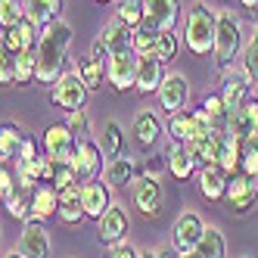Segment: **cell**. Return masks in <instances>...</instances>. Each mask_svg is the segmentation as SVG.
I'll return each mask as SVG.
<instances>
[{
	"label": "cell",
	"mask_w": 258,
	"mask_h": 258,
	"mask_svg": "<svg viewBox=\"0 0 258 258\" xmlns=\"http://www.w3.org/2000/svg\"><path fill=\"white\" fill-rule=\"evenodd\" d=\"M227 202H230V209H233L236 215H249V212L255 209L258 196L249 190V174H243V171L230 174V183H227Z\"/></svg>",
	"instance_id": "44dd1931"
},
{
	"label": "cell",
	"mask_w": 258,
	"mask_h": 258,
	"mask_svg": "<svg viewBox=\"0 0 258 258\" xmlns=\"http://www.w3.org/2000/svg\"><path fill=\"white\" fill-rule=\"evenodd\" d=\"M0 84L4 87H16V56L7 50H0Z\"/></svg>",
	"instance_id": "7bdbcfd3"
},
{
	"label": "cell",
	"mask_w": 258,
	"mask_h": 258,
	"mask_svg": "<svg viewBox=\"0 0 258 258\" xmlns=\"http://www.w3.org/2000/svg\"><path fill=\"white\" fill-rule=\"evenodd\" d=\"M100 146H103L106 159H118V156H124V131H121L118 121H106V131H103Z\"/></svg>",
	"instance_id": "d6a6232c"
},
{
	"label": "cell",
	"mask_w": 258,
	"mask_h": 258,
	"mask_svg": "<svg viewBox=\"0 0 258 258\" xmlns=\"http://www.w3.org/2000/svg\"><path fill=\"white\" fill-rule=\"evenodd\" d=\"M78 137L72 134V127L66 124V121H59V124H50L47 131H44V137H41V146H44V156H50L53 162H72L78 156Z\"/></svg>",
	"instance_id": "5b68a950"
},
{
	"label": "cell",
	"mask_w": 258,
	"mask_h": 258,
	"mask_svg": "<svg viewBox=\"0 0 258 258\" xmlns=\"http://www.w3.org/2000/svg\"><path fill=\"white\" fill-rule=\"evenodd\" d=\"M90 59H97V62H103V66H109V59H112V53H109V47H106L100 38L90 44Z\"/></svg>",
	"instance_id": "c3c4849f"
},
{
	"label": "cell",
	"mask_w": 258,
	"mask_h": 258,
	"mask_svg": "<svg viewBox=\"0 0 258 258\" xmlns=\"http://www.w3.org/2000/svg\"><path fill=\"white\" fill-rule=\"evenodd\" d=\"M227 183L230 174L221 168V165H209V168H199V193L209 202H221L227 199Z\"/></svg>",
	"instance_id": "ffe728a7"
},
{
	"label": "cell",
	"mask_w": 258,
	"mask_h": 258,
	"mask_svg": "<svg viewBox=\"0 0 258 258\" xmlns=\"http://www.w3.org/2000/svg\"><path fill=\"white\" fill-rule=\"evenodd\" d=\"M215 38H218V10H212L206 0H196L183 19V44L193 56H209V53H215Z\"/></svg>",
	"instance_id": "7a4b0ae2"
},
{
	"label": "cell",
	"mask_w": 258,
	"mask_h": 258,
	"mask_svg": "<svg viewBox=\"0 0 258 258\" xmlns=\"http://www.w3.org/2000/svg\"><path fill=\"white\" fill-rule=\"evenodd\" d=\"M243 72L252 81V87L258 90V22H255L249 41H246V50H243Z\"/></svg>",
	"instance_id": "d590c367"
},
{
	"label": "cell",
	"mask_w": 258,
	"mask_h": 258,
	"mask_svg": "<svg viewBox=\"0 0 258 258\" xmlns=\"http://www.w3.org/2000/svg\"><path fill=\"white\" fill-rule=\"evenodd\" d=\"M72 183H78V174H75V165L72 162H56V174H53V187L56 190H66Z\"/></svg>",
	"instance_id": "b9f144b4"
},
{
	"label": "cell",
	"mask_w": 258,
	"mask_h": 258,
	"mask_svg": "<svg viewBox=\"0 0 258 258\" xmlns=\"http://www.w3.org/2000/svg\"><path fill=\"white\" fill-rule=\"evenodd\" d=\"M115 16L131 28L146 22V0H115Z\"/></svg>",
	"instance_id": "e575fe53"
},
{
	"label": "cell",
	"mask_w": 258,
	"mask_h": 258,
	"mask_svg": "<svg viewBox=\"0 0 258 258\" xmlns=\"http://www.w3.org/2000/svg\"><path fill=\"white\" fill-rule=\"evenodd\" d=\"M66 124L72 127V134H75L78 140H90V115L84 112V109H78V112H72Z\"/></svg>",
	"instance_id": "ee69618b"
},
{
	"label": "cell",
	"mask_w": 258,
	"mask_h": 258,
	"mask_svg": "<svg viewBox=\"0 0 258 258\" xmlns=\"http://www.w3.org/2000/svg\"><path fill=\"white\" fill-rule=\"evenodd\" d=\"M75 72L81 75V81L87 84V90H100L103 81H106V66L97 62V59H90V56L78 59V69H75Z\"/></svg>",
	"instance_id": "836d02e7"
},
{
	"label": "cell",
	"mask_w": 258,
	"mask_h": 258,
	"mask_svg": "<svg viewBox=\"0 0 258 258\" xmlns=\"http://www.w3.org/2000/svg\"><path fill=\"white\" fill-rule=\"evenodd\" d=\"M140 177V165L131 159V156H118V159H109L106 165V183L112 190H121V187H134V180Z\"/></svg>",
	"instance_id": "7402d4cb"
},
{
	"label": "cell",
	"mask_w": 258,
	"mask_h": 258,
	"mask_svg": "<svg viewBox=\"0 0 258 258\" xmlns=\"http://www.w3.org/2000/svg\"><path fill=\"white\" fill-rule=\"evenodd\" d=\"M206 221L199 218V212H180L177 221L171 224V246L183 255V252H196L202 233H206Z\"/></svg>",
	"instance_id": "8992f818"
},
{
	"label": "cell",
	"mask_w": 258,
	"mask_h": 258,
	"mask_svg": "<svg viewBox=\"0 0 258 258\" xmlns=\"http://www.w3.org/2000/svg\"><path fill=\"white\" fill-rule=\"evenodd\" d=\"M134 206L146 215V218H156L165 206V190H162V180L150 177V174H140L134 180Z\"/></svg>",
	"instance_id": "7c38bea8"
},
{
	"label": "cell",
	"mask_w": 258,
	"mask_h": 258,
	"mask_svg": "<svg viewBox=\"0 0 258 258\" xmlns=\"http://www.w3.org/2000/svg\"><path fill=\"white\" fill-rule=\"evenodd\" d=\"M168 78V72H165V62L156 59V53H150V56H140V69H137V84L134 90H140V94H159L162 81Z\"/></svg>",
	"instance_id": "e0dca14e"
},
{
	"label": "cell",
	"mask_w": 258,
	"mask_h": 258,
	"mask_svg": "<svg viewBox=\"0 0 258 258\" xmlns=\"http://www.w3.org/2000/svg\"><path fill=\"white\" fill-rule=\"evenodd\" d=\"M156 97H159V109H162V112H168V115L183 112V109L190 106V81L183 78L180 72H171V75L162 81Z\"/></svg>",
	"instance_id": "ba28073f"
},
{
	"label": "cell",
	"mask_w": 258,
	"mask_h": 258,
	"mask_svg": "<svg viewBox=\"0 0 258 258\" xmlns=\"http://www.w3.org/2000/svg\"><path fill=\"white\" fill-rule=\"evenodd\" d=\"M31 199H34V190H31V187H22L13 199H7L10 215H13V218H19L22 224H25V221H31Z\"/></svg>",
	"instance_id": "74e56055"
},
{
	"label": "cell",
	"mask_w": 258,
	"mask_h": 258,
	"mask_svg": "<svg viewBox=\"0 0 258 258\" xmlns=\"http://www.w3.org/2000/svg\"><path fill=\"white\" fill-rule=\"evenodd\" d=\"M97 4H109V0H97Z\"/></svg>",
	"instance_id": "6f0895ef"
},
{
	"label": "cell",
	"mask_w": 258,
	"mask_h": 258,
	"mask_svg": "<svg viewBox=\"0 0 258 258\" xmlns=\"http://www.w3.org/2000/svg\"><path fill=\"white\" fill-rule=\"evenodd\" d=\"M75 165V174H78V183H87V180H97L103 165H106V153L97 140H81L78 143V156L72 159Z\"/></svg>",
	"instance_id": "30bf717a"
},
{
	"label": "cell",
	"mask_w": 258,
	"mask_h": 258,
	"mask_svg": "<svg viewBox=\"0 0 258 258\" xmlns=\"http://www.w3.org/2000/svg\"><path fill=\"white\" fill-rule=\"evenodd\" d=\"M249 190H252V193L258 196V177H249Z\"/></svg>",
	"instance_id": "816d5d0a"
},
{
	"label": "cell",
	"mask_w": 258,
	"mask_h": 258,
	"mask_svg": "<svg viewBox=\"0 0 258 258\" xmlns=\"http://www.w3.org/2000/svg\"><path fill=\"white\" fill-rule=\"evenodd\" d=\"M127 230H131V218H127V209L118 206V202L97 221V239H100L103 246H118V243H124Z\"/></svg>",
	"instance_id": "9c48e42d"
},
{
	"label": "cell",
	"mask_w": 258,
	"mask_h": 258,
	"mask_svg": "<svg viewBox=\"0 0 258 258\" xmlns=\"http://www.w3.org/2000/svg\"><path fill=\"white\" fill-rule=\"evenodd\" d=\"M183 0H146V19H150L159 31H174L180 19Z\"/></svg>",
	"instance_id": "ac0fdd59"
},
{
	"label": "cell",
	"mask_w": 258,
	"mask_h": 258,
	"mask_svg": "<svg viewBox=\"0 0 258 258\" xmlns=\"http://www.w3.org/2000/svg\"><path fill=\"white\" fill-rule=\"evenodd\" d=\"M159 252V258H180V252L174 249V246H162V249H156Z\"/></svg>",
	"instance_id": "f907efd6"
},
{
	"label": "cell",
	"mask_w": 258,
	"mask_h": 258,
	"mask_svg": "<svg viewBox=\"0 0 258 258\" xmlns=\"http://www.w3.org/2000/svg\"><path fill=\"white\" fill-rule=\"evenodd\" d=\"M137 69H140V56L134 50L115 53L106 66V81L112 90H131L137 84Z\"/></svg>",
	"instance_id": "52a82bcc"
},
{
	"label": "cell",
	"mask_w": 258,
	"mask_h": 258,
	"mask_svg": "<svg viewBox=\"0 0 258 258\" xmlns=\"http://www.w3.org/2000/svg\"><path fill=\"white\" fill-rule=\"evenodd\" d=\"M53 215H59V190L53 183H41V187H34L31 221H47Z\"/></svg>",
	"instance_id": "484cf974"
},
{
	"label": "cell",
	"mask_w": 258,
	"mask_h": 258,
	"mask_svg": "<svg viewBox=\"0 0 258 258\" xmlns=\"http://www.w3.org/2000/svg\"><path fill=\"white\" fill-rule=\"evenodd\" d=\"M196 255L199 258H227V239H224V233L209 224L206 233H202V239H199V246H196Z\"/></svg>",
	"instance_id": "f1b7e54d"
},
{
	"label": "cell",
	"mask_w": 258,
	"mask_h": 258,
	"mask_svg": "<svg viewBox=\"0 0 258 258\" xmlns=\"http://www.w3.org/2000/svg\"><path fill=\"white\" fill-rule=\"evenodd\" d=\"M180 258H199V255H196V252H183Z\"/></svg>",
	"instance_id": "9f6ffc18"
},
{
	"label": "cell",
	"mask_w": 258,
	"mask_h": 258,
	"mask_svg": "<svg viewBox=\"0 0 258 258\" xmlns=\"http://www.w3.org/2000/svg\"><path fill=\"white\" fill-rule=\"evenodd\" d=\"M22 143H25V134L19 131V124L7 121L4 131H0V159H4V162H16V159H19Z\"/></svg>",
	"instance_id": "f546056e"
},
{
	"label": "cell",
	"mask_w": 258,
	"mask_h": 258,
	"mask_svg": "<svg viewBox=\"0 0 258 258\" xmlns=\"http://www.w3.org/2000/svg\"><path fill=\"white\" fill-rule=\"evenodd\" d=\"M22 190V180H19V174H16V168L13 165H0V193H4V202L7 199H13L16 193Z\"/></svg>",
	"instance_id": "f35d334b"
},
{
	"label": "cell",
	"mask_w": 258,
	"mask_h": 258,
	"mask_svg": "<svg viewBox=\"0 0 258 258\" xmlns=\"http://www.w3.org/2000/svg\"><path fill=\"white\" fill-rule=\"evenodd\" d=\"M140 258H159V252L156 249H146V252H140Z\"/></svg>",
	"instance_id": "f5cc1de1"
},
{
	"label": "cell",
	"mask_w": 258,
	"mask_h": 258,
	"mask_svg": "<svg viewBox=\"0 0 258 258\" xmlns=\"http://www.w3.org/2000/svg\"><path fill=\"white\" fill-rule=\"evenodd\" d=\"M159 38H162V31H159L150 19L140 22V25L134 28V53H137V56H150V53H156Z\"/></svg>",
	"instance_id": "1f68e13d"
},
{
	"label": "cell",
	"mask_w": 258,
	"mask_h": 258,
	"mask_svg": "<svg viewBox=\"0 0 258 258\" xmlns=\"http://www.w3.org/2000/svg\"><path fill=\"white\" fill-rule=\"evenodd\" d=\"M165 134L171 137V143H193V137H196L193 109H183V112L168 115V121H165Z\"/></svg>",
	"instance_id": "83f0119b"
},
{
	"label": "cell",
	"mask_w": 258,
	"mask_h": 258,
	"mask_svg": "<svg viewBox=\"0 0 258 258\" xmlns=\"http://www.w3.org/2000/svg\"><path fill=\"white\" fill-rule=\"evenodd\" d=\"M243 174L258 177V137L243 146Z\"/></svg>",
	"instance_id": "f6af8a7d"
},
{
	"label": "cell",
	"mask_w": 258,
	"mask_h": 258,
	"mask_svg": "<svg viewBox=\"0 0 258 258\" xmlns=\"http://www.w3.org/2000/svg\"><path fill=\"white\" fill-rule=\"evenodd\" d=\"M109 258H140V249L134 246V243H118V246H112V252H109Z\"/></svg>",
	"instance_id": "7dc6e473"
},
{
	"label": "cell",
	"mask_w": 258,
	"mask_h": 258,
	"mask_svg": "<svg viewBox=\"0 0 258 258\" xmlns=\"http://www.w3.org/2000/svg\"><path fill=\"white\" fill-rule=\"evenodd\" d=\"M165 159H168V174L177 177V180H190L196 174V168H199L187 143H171V150H168Z\"/></svg>",
	"instance_id": "4316f807"
},
{
	"label": "cell",
	"mask_w": 258,
	"mask_h": 258,
	"mask_svg": "<svg viewBox=\"0 0 258 258\" xmlns=\"http://www.w3.org/2000/svg\"><path fill=\"white\" fill-rule=\"evenodd\" d=\"M69 47H72V25L69 22H50L41 31V44H38V84L53 87L66 75V59H69Z\"/></svg>",
	"instance_id": "6da1fadb"
},
{
	"label": "cell",
	"mask_w": 258,
	"mask_h": 258,
	"mask_svg": "<svg viewBox=\"0 0 258 258\" xmlns=\"http://www.w3.org/2000/svg\"><path fill=\"white\" fill-rule=\"evenodd\" d=\"M41 25H34L31 19H22L19 25L13 28H4V41H0V50L13 53V56H19L22 50H38L41 44Z\"/></svg>",
	"instance_id": "8fae6325"
},
{
	"label": "cell",
	"mask_w": 258,
	"mask_h": 258,
	"mask_svg": "<svg viewBox=\"0 0 258 258\" xmlns=\"http://www.w3.org/2000/svg\"><path fill=\"white\" fill-rule=\"evenodd\" d=\"M239 4H243L246 10H255V7H258V0H239Z\"/></svg>",
	"instance_id": "db71d44e"
},
{
	"label": "cell",
	"mask_w": 258,
	"mask_h": 258,
	"mask_svg": "<svg viewBox=\"0 0 258 258\" xmlns=\"http://www.w3.org/2000/svg\"><path fill=\"white\" fill-rule=\"evenodd\" d=\"M162 121H159V115H156V109H140V112L134 115V137H137V143L143 146V150H153V146L159 143V137H162Z\"/></svg>",
	"instance_id": "603a6c76"
},
{
	"label": "cell",
	"mask_w": 258,
	"mask_h": 258,
	"mask_svg": "<svg viewBox=\"0 0 258 258\" xmlns=\"http://www.w3.org/2000/svg\"><path fill=\"white\" fill-rule=\"evenodd\" d=\"M246 258H249V255H246Z\"/></svg>",
	"instance_id": "680465c9"
},
{
	"label": "cell",
	"mask_w": 258,
	"mask_h": 258,
	"mask_svg": "<svg viewBox=\"0 0 258 258\" xmlns=\"http://www.w3.org/2000/svg\"><path fill=\"white\" fill-rule=\"evenodd\" d=\"M87 94H90V90L81 81L78 72H66V75L50 87V103L56 106V109H62L66 115H72V112H78V109H84Z\"/></svg>",
	"instance_id": "277c9868"
},
{
	"label": "cell",
	"mask_w": 258,
	"mask_h": 258,
	"mask_svg": "<svg viewBox=\"0 0 258 258\" xmlns=\"http://www.w3.org/2000/svg\"><path fill=\"white\" fill-rule=\"evenodd\" d=\"M100 41L109 47V53H124V50H134V28L127 25V22H121L118 16H112L106 25H103V31H100Z\"/></svg>",
	"instance_id": "d6986e66"
},
{
	"label": "cell",
	"mask_w": 258,
	"mask_h": 258,
	"mask_svg": "<svg viewBox=\"0 0 258 258\" xmlns=\"http://www.w3.org/2000/svg\"><path fill=\"white\" fill-rule=\"evenodd\" d=\"M243 25H239L233 10H218V38H215V59L218 69L227 72L233 69V59L243 56Z\"/></svg>",
	"instance_id": "3957f363"
},
{
	"label": "cell",
	"mask_w": 258,
	"mask_h": 258,
	"mask_svg": "<svg viewBox=\"0 0 258 258\" xmlns=\"http://www.w3.org/2000/svg\"><path fill=\"white\" fill-rule=\"evenodd\" d=\"M221 97H224L230 112H239L252 97V81L246 78V72H236V69L221 72Z\"/></svg>",
	"instance_id": "4fadbf2b"
},
{
	"label": "cell",
	"mask_w": 258,
	"mask_h": 258,
	"mask_svg": "<svg viewBox=\"0 0 258 258\" xmlns=\"http://www.w3.org/2000/svg\"><path fill=\"white\" fill-rule=\"evenodd\" d=\"M66 0H22V10H25V19H31L34 25L47 28L50 22H59Z\"/></svg>",
	"instance_id": "d4e9b609"
},
{
	"label": "cell",
	"mask_w": 258,
	"mask_h": 258,
	"mask_svg": "<svg viewBox=\"0 0 258 258\" xmlns=\"http://www.w3.org/2000/svg\"><path fill=\"white\" fill-rule=\"evenodd\" d=\"M227 134H230V137H239V140H243V146L258 137V97H255V94L246 100V106L239 109V112H230V127H227Z\"/></svg>",
	"instance_id": "2e32d148"
},
{
	"label": "cell",
	"mask_w": 258,
	"mask_h": 258,
	"mask_svg": "<svg viewBox=\"0 0 258 258\" xmlns=\"http://www.w3.org/2000/svg\"><path fill=\"white\" fill-rule=\"evenodd\" d=\"M165 171H168V159L162 156H146L140 165V174H150V177H162Z\"/></svg>",
	"instance_id": "bcb514c9"
},
{
	"label": "cell",
	"mask_w": 258,
	"mask_h": 258,
	"mask_svg": "<svg viewBox=\"0 0 258 258\" xmlns=\"http://www.w3.org/2000/svg\"><path fill=\"white\" fill-rule=\"evenodd\" d=\"M16 249L25 258H47L50 255V233L44 227V221H25Z\"/></svg>",
	"instance_id": "5bb4252c"
},
{
	"label": "cell",
	"mask_w": 258,
	"mask_h": 258,
	"mask_svg": "<svg viewBox=\"0 0 258 258\" xmlns=\"http://www.w3.org/2000/svg\"><path fill=\"white\" fill-rule=\"evenodd\" d=\"M174 53H177V34H174V31H162V38H159V44H156V59L171 62Z\"/></svg>",
	"instance_id": "60d3db41"
},
{
	"label": "cell",
	"mask_w": 258,
	"mask_h": 258,
	"mask_svg": "<svg viewBox=\"0 0 258 258\" xmlns=\"http://www.w3.org/2000/svg\"><path fill=\"white\" fill-rule=\"evenodd\" d=\"M28 159H38V143H34V137H25L22 150H19V159H16V162H28ZM16 162H13V165H16Z\"/></svg>",
	"instance_id": "681fc988"
},
{
	"label": "cell",
	"mask_w": 258,
	"mask_h": 258,
	"mask_svg": "<svg viewBox=\"0 0 258 258\" xmlns=\"http://www.w3.org/2000/svg\"><path fill=\"white\" fill-rule=\"evenodd\" d=\"M31 78H38V50H22L16 56V81L28 84Z\"/></svg>",
	"instance_id": "8d00e7d4"
},
{
	"label": "cell",
	"mask_w": 258,
	"mask_h": 258,
	"mask_svg": "<svg viewBox=\"0 0 258 258\" xmlns=\"http://www.w3.org/2000/svg\"><path fill=\"white\" fill-rule=\"evenodd\" d=\"M56 218L62 221V224H69V227L81 224V221L87 218L84 199H81V183H72V187L59 190V215H56Z\"/></svg>",
	"instance_id": "cb8c5ba5"
},
{
	"label": "cell",
	"mask_w": 258,
	"mask_h": 258,
	"mask_svg": "<svg viewBox=\"0 0 258 258\" xmlns=\"http://www.w3.org/2000/svg\"><path fill=\"white\" fill-rule=\"evenodd\" d=\"M4 258H25V255H22V252H19V249H13V252H7V255H4Z\"/></svg>",
	"instance_id": "11a10c76"
},
{
	"label": "cell",
	"mask_w": 258,
	"mask_h": 258,
	"mask_svg": "<svg viewBox=\"0 0 258 258\" xmlns=\"http://www.w3.org/2000/svg\"><path fill=\"white\" fill-rule=\"evenodd\" d=\"M218 165H221V168H224L227 174L243 171V140L227 134L224 146H221V156H218Z\"/></svg>",
	"instance_id": "4dcf8cb0"
},
{
	"label": "cell",
	"mask_w": 258,
	"mask_h": 258,
	"mask_svg": "<svg viewBox=\"0 0 258 258\" xmlns=\"http://www.w3.org/2000/svg\"><path fill=\"white\" fill-rule=\"evenodd\" d=\"M81 199H84L87 218H94V221H100L109 209L115 206V202H112V187H109V183H103L100 177L81 183Z\"/></svg>",
	"instance_id": "9a60e30c"
},
{
	"label": "cell",
	"mask_w": 258,
	"mask_h": 258,
	"mask_svg": "<svg viewBox=\"0 0 258 258\" xmlns=\"http://www.w3.org/2000/svg\"><path fill=\"white\" fill-rule=\"evenodd\" d=\"M25 19V10H22V0H0V25L13 28Z\"/></svg>",
	"instance_id": "ab89813d"
}]
</instances>
